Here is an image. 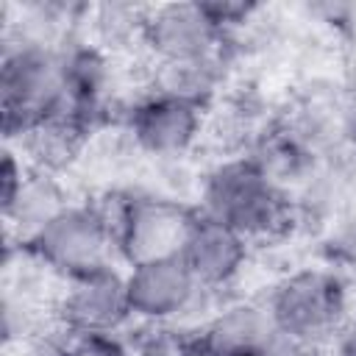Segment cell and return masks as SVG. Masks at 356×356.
Here are the masks:
<instances>
[{"mask_svg":"<svg viewBox=\"0 0 356 356\" xmlns=\"http://www.w3.org/2000/svg\"><path fill=\"white\" fill-rule=\"evenodd\" d=\"M0 106L6 134L19 139L67 111L75 114L67 95L61 44L31 36L8 42L0 67Z\"/></svg>","mask_w":356,"mask_h":356,"instance_id":"cell-1","label":"cell"},{"mask_svg":"<svg viewBox=\"0 0 356 356\" xmlns=\"http://www.w3.org/2000/svg\"><path fill=\"white\" fill-rule=\"evenodd\" d=\"M200 214L253 242L286 228L289 197L253 159H234L206 175Z\"/></svg>","mask_w":356,"mask_h":356,"instance_id":"cell-2","label":"cell"},{"mask_svg":"<svg viewBox=\"0 0 356 356\" xmlns=\"http://www.w3.org/2000/svg\"><path fill=\"white\" fill-rule=\"evenodd\" d=\"M28 253L50 273L61 278H78L92 270L108 267L114 248V231L106 209L67 203L25 242Z\"/></svg>","mask_w":356,"mask_h":356,"instance_id":"cell-3","label":"cell"},{"mask_svg":"<svg viewBox=\"0 0 356 356\" xmlns=\"http://www.w3.org/2000/svg\"><path fill=\"white\" fill-rule=\"evenodd\" d=\"M264 306L273 325L303 345L337 334L348 317L345 286L328 270H298L286 275Z\"/></svg>","mask_w":356,"mask_h":356,"instance_id":"cell-4","label":"cell"},{"mask_svg":"<svg viewBox=\"0 0 356 356\" xmlns=\"http://www.w3.org/2000/svg\"><path fill=\"white\" fill-rule=\"evenodd\" d=\"M195 217L197 211L164 197H128L108 214L114 248L128 264L178 256Z\"/></svg>","mask_w":356,"mask_h":356,"instance_id":"cell-5","label":"cell"},{"mask_svg":"<svg viewBox=\"0 0 356 356\" xmlns=\"http://www.w3.org/2000/svg\"><path fill=\"white\" fill-rule=\"evenodd\" d=\"M225 22L214 3H164L145 8L139 42L161 61L214 58L220 53Z\"/></svg>","mask_w":356,"mask_h":356,"instance_id":"cell-6","label":"cell"},{"mask_svg":"<svg viewBox=\"0 0 356 356\" xmlns=\"http://www.w3.org/2000/svg\"><path fill=\"white\" fill-rule=\"evenodd\" d=\"M61 325L67 337L83 334H117L131 317L125 273H117L111 264L92 270L86 275L70 278L58 298Z\"/></svg>","mask_w":356,"mask_h":356,"instance_id":"cell-7","label":"cell"},{"mask_svg":"<svg viewBox=\"0 0 356 356\" xmlns=\"http://www.w3.org/2000/svg\"><path fill=\"white\" fill-rule=\"evenodd\" d=\"M125 292L131 317L161 325L189 312L203 289L184 267V261L178 256H170L131 264V270L125 273Z\"/></svg>","mask_w":356,"mask_h":356,"instance_id":"cell-8","label":"cell"},{"mask_svg":"<svg viewBox=\"0 0 356 356\" xmlns=\"http://www.w3.org/2000/svg\"><path fill=\"white\" fill-rule=\"evenodd\" d=\"M200 125L203 117L197 103L161 92H150L128 114V128L134 142L153 156L186 153L197 142Z\"/></svg>","mask_w":356,"mask_h":356,"instance_id":"cell-9","label":"cell"},{"mask_svg":"<svg viewBox=\"0 0 356 356\" xmlns=\"http://www.w3.org/2000/svg\"><path fill=\"white\" fill-rule=\"evenodd\" d=\"M248 245L250 242L245 236L197 211L178 259L200 289H220L242 273L248 261Z\"/></svg>","mask_w":356,"mask_h":356,"instance_id":"cell-10","label":"cell"},{"mask_svg":"<svg viewBox=\"0 0 356 356\" xmlns=\"http://www.w3.org/2000/svg\"><path fill=\"white\" fill-rule=\"evenodd\" d=\"M273 320L267 306L231 303L220 309L195 339L197 356H253L261 339L270 334Z\"/></svg>","mask_w":356,"mask_h":356,"instance_id":"cell-11","label":"cell"},{"mask_svg":"<svg viewBox=\"0 0 356 356\" xmlns=\"http://www.w3.org/2000/svg\"><path fill=\"white\" fill-rule=\"evenodd\" d=\"M70 200H64L58 184L44 172H25L19 189L0 203L3 217L8 228L19 231V242H25L31 234H36L58 209H64Z\"/></svg>","mask_w":356,"mask_h":356,"instance_id":"cell-12","label":"cell"},{"mask_svg":"<svg viewBox=\"0 0 356 356\" xmlns=\"http://www.w3.org/2000/svg\"><path fill=\"white\" fill-rule=\"evenodd\" d=\"M220 78V56L195 61H161L153 72V92L203 103Z\"/></svg>","mask_w":356,"mask_h":356,"instance_id":"cell-13","label":"cell"},{"mask_svg":"<svg viewBox=\"0 0 356 356\" xmlns=\"http://www.w3.org/2000/svg\"><path fill=\"white\" fill-rule=\"evenodd\" d=\"M75 356H131V350L117 339V334H83L70 337Z\"/></svg>","mask_w":356,"mask_h":356,"instance_id":"cell-14","label":"cell"},{"mask_svg":"<svg viewBox=\"0 0 356 356\" xmlns=\"http://www.w3.org/2000/svg\"><path fill=\"white\" fill-rule=\"evenodd\" d=\"M253 356H306V345L300 339H295L292 334L273 325Z\"/></svg>","mask_w":356,"mask_h":356,"instance_id":"cell-15","label":"cell"},{"mask_svg":"<svg viewBox=\"0 0 356 356\" xmlns=\"http://www.w3.org/2000/svg\"><path fill=\"white\" fill-rule=\"evenodd\" d=\"M25 356H75V353L67 337V339H39L25 350Z\"/></svg>","mask_w":356,"mask_h":356,"instance_id":"cell-16","label":"cell"},{"mask_svg":"<svg viewBox=\"0 0 356 356\" xmlns=\"http://www.w3.org/2000/svg\"><path fill=\"white\" fill-rule=\"evenodd\" d=\"M337 350L339 356H356V314L345 317V323L337 331Z\"/></svg>","mask_w":356,"mask_h":356,"instance_id":"cell-17","label":"cell"}]
</instances>
